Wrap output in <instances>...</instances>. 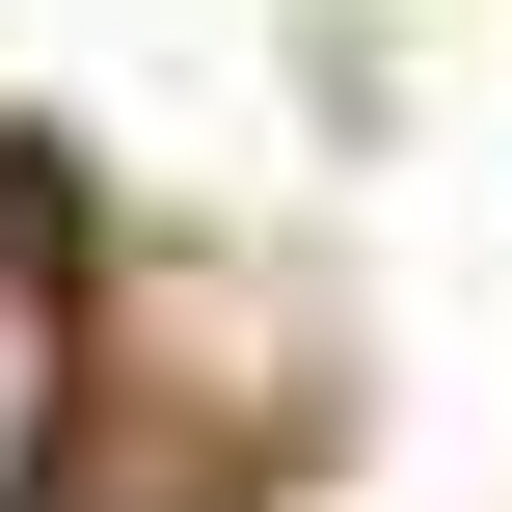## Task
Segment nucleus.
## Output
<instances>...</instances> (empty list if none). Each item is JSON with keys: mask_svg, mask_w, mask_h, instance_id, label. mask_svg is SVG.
<instances>
[{"mask_svg": "<svg viewBox=\"0 0 512 512\" xmlns=\"http://www.w3.org/2000/svg\"><path fill=\"white\" fill-rule=\"evenodd\" d=\"M54 378H81V297H54V243L0 216V512L54 486Z\"/></svg>", "mask_w": 512, "mask_h": 512, "instance_id": "nucleus-1", "label": "nucleus"}]
</instances>
